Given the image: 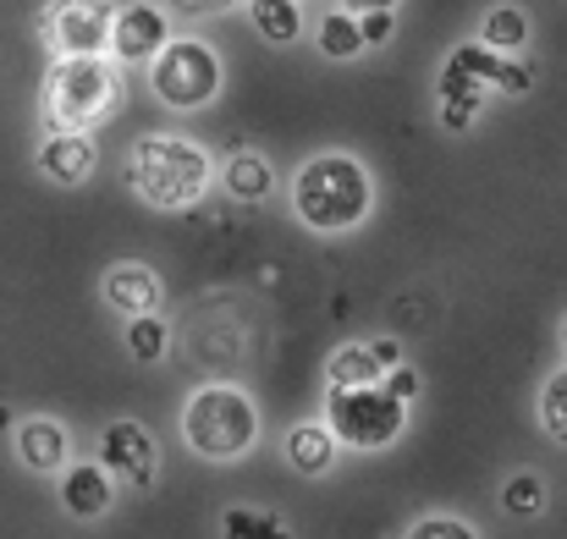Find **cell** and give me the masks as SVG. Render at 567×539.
<instances>
[{
  "label": "cell",
  "instance_id": "cell-1",
  "mask_svg": "<svg viewBox=\"0 0 567 539\" xmlns=\"http://www.w3.org/2000/svg\"><path fill=\"white\" fill-rule=\"evenodd\" d=\"M292 209L315 231H348L370 215V177L348 155H320L292 182Z\"/></svg>",
  "mask_w": 567,
  "mask_h": 539
},
{
  "label": "cell",
  "instance_id": "cell-2",
  "mask_svg": "<svg viewBox=\"0 0 567 539\" xmlns=\"http://www.w3.org/2000/svg\"><path fill=\"white\" fill-rule=\"evenodd\" d=\"M133 187L155 209H188L209 187V155L188 138H144L133 149Z\"/></svg>",
  "mask_w": 567,
  "mask_h": 539
},
{
  "label": "cell",
  "instance_id": "cell-3",
  "mask_svg": "<svg viewBox=\"0 0 567 539\" xmlns=\"http://www.w3.org/2000/svg\"><path fill=\"white\" fill-rule=\"evenodd\" d=\"M116 105V72L105 55H61L50 66V89H44V111L55 127L83 133L100 116H111Z\"/></svg>",
  "mask_w": 567,
  "mask_h": 539
},
{
  "label": "cell",
  "instance_id": "cell-4",
  "mask_svg": "<svg viewBox=\"0 0 567 539\" xmlns=\"http://www.w3.org/2000/svg\"><path fill=\"white\" fill-rule=\"evenodd\" d=\"M183 435H188V446L198 457L226 463V457L248 452L254 435H259L254 402L243 391H231V385H204L188 402V413H183Z\"/></svg>",
  "mask_w": 567,
  "mask_h": 539
},
{
  "label": "cell",
  "instance_id": "cell-5",
  "mask_svg": "<svg viewBox=\"0 0 567 539\" xmlns=\"http://www.w3.org/2000/svg\"><path fill=\"white\" fill-rule=\"evenodd\" d=\"M326 418H331L337 440L375 452V446H391L402 429V396H391L385 385H331Z\"/></svg>",
  "mask_w": 567,
  "mask_h": 539
},
{
  "label": "cell",
  "instance_id": "cell-6",
  "mask_svg": "<svg viewBox=\"0 0 567 539\" xmlns=\"http://www.w3.org/2000/svg\"><path fill=\"white\" fill-rule=\"evenodd\" d=\"M150 83H155L161 105L198 111V105H209L215 89H220V61H215V50H209L204 39H172V44L155 55Z\"/></svg>",
  "mask_w": 567,
  "mask_h": 539
},
{
  "label": "cell",
  "instance_id": "cell-7",
  "mask_svg": "<svg viewBox=\"0 0 567 539\" xmlns=\"http://www.w3.org/2000/svg\"><path fill=\"white\" fill-rule=\"evenodd\" d=\"M111 22H116V11L105 0H55L44 11V39L61 55H100V50H111Z\"/></svg>",
  "mask_w": 567,
  "mask_h": 539
},
{
  "label": "cell",
  "instance_id": "cell-8",
  "mask_svg": "<svg viewBox=\"0 0 567 539\" xmlns=\"http://www.w3.org/2000/svg\"><path fill=\"white\" fill-rule=\"evenodd\" d=\"M172 44L166 11L161 6H122L111 22V55L116 61H155Z\"/></svg>",
  "mask_w": 567,
  "mask_h": 539
},
{
  "label": "cell",
  "instance_id": "cell-9",
  "mask_svg": "<svg viewBox=\"0 0 567 539\" xmlns=\"http://www.w3.org/2000/svg\"><path fill=\"white\" fill-rule=\"evenodd\" d=\"M100 463L111 474H122L127 485H150L155 479V440L138 424H105L100 435Z\"/></svg>",
  "mask_w": 567,
  "mask_h": 539
},
{
  "label": "cell",
  "instance_id": "cell-10",
  "mask_svg": "<svg viewBox=\"0 0 567 539\" xmlns=\"http://www.w3.org/2000/svg\"><path fill=\"white\" fill-rule=\"evenodd\" d=\"M39 172L50 182H61V187H78V182L94 172V144L83 138V133H50L44 144H39Z\"/></svg>",
  "mask_w": 567,
  "mask_h": 539
},
{
  "label": "cell",
  "instance_id": "cell-11",
  "mask_svg": "<svg viewBox=\"0 0 567 539\" xmlns=\"http://www.w3.org/2000/svg\"><path fill=\"white\" fill-rule=\"evenodd\" d=\"M161 298H166V292H161V276L144 270V265H116V270L105 276V303L122 309L127 320H133V314H155Z\"/></svg>",
  "mask_w": 567,
  "mask_h": 539
},
{
  "label": "cell",
  "instance_id": "cell-12",
  "mask_svg": "<svg viewBox=\"0 0 567 539\" xmlns=\"http://www.w3.org/2000/svg\"><path fill=\"white\" fill-rule=\"evenodd\" d=\"M61 501H66V512L72 518H100V512H111V479H105V463L94 468H72L66 479H61Z\"/></svg>",
  "mask_w": 567,
  "mask_h": 539
},
{
  "label": "cell",
  "instance_id": "cell-13",
  "mask_svg": "<svg viewBox=\"0 0 567 539\" xmlns=\"http://www.w3.org/2000/svg\"><path fill=\"white\" fill-rule=\"evenodd\" d=\"M17 452H22V463H28V468L50 474V468H61V463H66V429H61V424H50V418H28V424L17 429Z\"/></svg>",
  "mask_w": 567,
  "mask_h": 539
},
{
  "label": "cell",
  "instance_id": "cell-14",
  "mask_svg": "<svg viewBox=\"0 0 567 539\" xmlns=\"http://www.w3.org/2000/svg\"><path fill=\"white\" fill-rule=\"evenodd\" d=\"M287 457H292V468H303V474H326L331 457H337V429H331V424H298V429L287 435Z\"/></svg>",
  "mask_w": 567,
  "mask_h": 539
},
{
  "label": "cell",
  "instance_id": "cell-15",
  "mask_svg": "<svg viewBox=\"0 0 567 539\" xmlns=\"http://www.w3.org/2000/svg\"><path fill=\"white\" fill-rule=\"evenodd\" d=\"M270 182H276V172H270V160H259V155H231V160H226V193L243 198V204H259V198L270 193Z\"/></svg>",
  "mask_w": 567,
  "mask_h": 539
},
{
  "label": "cell",
  "instance_id": "cell-16",
  "mask_svg": "<svg viewBox=\"0 0 567 539\" xmlns=\"http://www.w3.org/2000/svg\"><path fill=\"white\" fill-rule=\"evenodd\" d=\"M248 17H254V28H259L270 44H292L298 28H303L298 0H248Z\"/></svg>",
  "mask_w": 567,
  "mask_h": 539
},
{
  "label": "cell",
  "instance_id": "cell-17",
  "mask_svg": "<svg viewBox=\"0 0 567 539\" xmlns=\"http://www.w3.org/2000/svg\"><path fill=\"white\" fill-rule=\"evenodd\" d=\"M480 39H485L491 50L513 55V50H524V39H529V17H524L518 6H496V11H485V22H480Z\"/></svg>",
  "mask_w": 567,
  "mask_h": 539
},
{
  "label": "cell",
  "instance_id": "cell-18",
  "mask_svg": "<svg viewBox=\"0 0 567 539\" xmlns=\"http://www.w3.org/2000/svg\"><path fill=\"white\" fill-rule=\"evenodd\" d=\"M320 50H326L331 61H353L359 50H370V44H364V28H359V17H353L348 6L320 22Z\"/></svg>",
  "mask_w": 567,
  "mask_h": 539
},
{
  "label": "cell",
  "instance_id": "cell-19",
  "mask_svg": "<svg viewBox=\"0 0 567 539\" xmlns=\"http://www.w3.org/2000/svg\"><path fill=\"white\" fill-rule=\"evenodd\" d=\"M385 363L375 359V348H342L331 359V385H375Z\"/></svg>",
  "mask_w": 567,
  "mask_h": 539
},
{
  "label": "cell",
  "instance_id": "cell-20",
  "mask_svg": "<svg viewBox=\"0 0 567 539\" xmlns=\"http://www.w3.org/2000/svg\"><path fill=\"white\" fill-rule=\"evenodd\" d=\"M127 353L144 363H161L166 359V325L155 314H133L127 320Z\"/></svg>",
  "mask_w": 567,
  "mask_h": 539
},
{
  "label": "cell",
  "instance_id": "cell-21",
  "mask_svg": "<svg viewBox=\"0 0 567 539\" xmlns=\"http://www.w3.org/2000/svg\"><path fill=\"white\" fill-rule=\"evenodd\" d=\"M540 424H546V435H551V440H563V446H567V369H557V374L546 380V396H540Z\"/></svg>",
  "mask_w": 567,
  "mask_h": 539
},
{
  "label": "cell",
  "instance_id": "cell-22",
  "mask_svg": "<svg viewBox=\"0 0 567 539\" xmlns=\"http://www.w3.org/2000/svg\"><path fill=\"white\" fill-rule=\"evenodd\" d=\"M502 501H507V512H518V518H535V512L546 507V485H540L535 474H518V479H507Z\"/></svg>",
  "mask_w": 567,
  "mask_h": 539
},
{
  "label": "cell",
  "instance_id": "cell-23",
  "mask_svg": "<svg viewBox=\"0 0 567 539\" xmlns=\"http://www.w3.org/2000/svg\"><path fill=\"white\" fill-rule=\"evenodd\" d=\"M226 539H281V535H276V524H265L254 512H231L226 518Z\"/></svg>",
  "mask_w": 567,
  "mask_h": 539
},
{
  "label": "cell",
  "instance_id": "cell-24",
  "mask_svg": "<svg viewBox=\"0 0 567 539\" xmlns=\"http://www.w3.org/2000/svg\"><path fill=\"white\" fill-rule=\"evenodd\" d=\"M359 28H364V44H385L391 39V6H380V11H359Z\"/></svg>",
  "mask_w": 567,
  "mask_h": 539
},
{
  "label": "cell",
  "instance_id": "cell-25",
  "mask_svg": "<svg viewBox=\"0 0 567 539\" xmlns=\"http://www.w3.org/2000/svg\"><path fill=\"white\" fill-rule=\"evenodd\" d=\"M408 539H474V535H468L457 518H424V524H419Z\"/></svg>",
  "mask_w": 567,
  "mask_h": 539
},
{
  "label": "cell",
  "instance_id": "cell-26",
  "mask_svg": "<svg viewBox=\"0 0 567 539\" xmlns=\"http://www.w3.org/2000/svg\"><path fill=\"white\" fill-rule=\"evenodd\" d=\"M385 391H391V396H402V402H408V396H419V374H413V369H408V363H396V369H391V374H385Z\"/></svg>",
  "mask_w": 567,
  "mask_h": 539
},
{
  "label": "cell",
  "instance_id": "cell-27",
  "mask_svg": "<svg viewBox=\"0 0 567 539\" xmlns=\"http://www.w3.org/2000/svg\"><path fill=\"white\" fill-rule=\"evenodd\" d=\"M348 11H380V6H396V0H342Z\"/></svg>",
  "mask_w": 567,
  "mask_h": 539
},
{
  "label": "cell",
  "instance_id": "cell-28",
  "mask_svg": "<svg viewBox=\"0 0 567 539\" xmlns=\"http://www.w3.org/2000/svg\"><path fill=\"white\" fill-rule=\"evenodd\" d=\"M188 11H220V6H231V0H183Z\"/></svg>",
  "mask_w": 567,
  "mask_h": 539
},
{
  "label": "cell",
  "instance_id": "cell-29",
  "mask_svg": "<svg viewBox=\"0 0 567 539\" xmlns=\"http://www.w3.org/2000/svg\"><path fill=\"white\" fill-rule=\"evenodd\" d=\"M563 342H567V325H563Z\"/></svg>",
  "mask_w": 567,
  "mask_h": 539
}]
</instances>
